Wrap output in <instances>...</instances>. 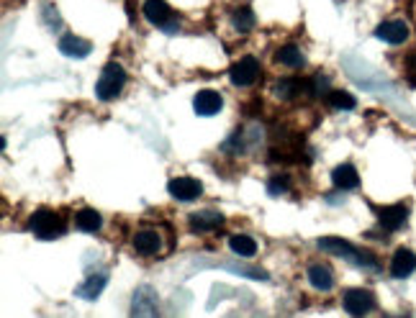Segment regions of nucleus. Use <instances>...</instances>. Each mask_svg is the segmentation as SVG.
Listing matches in <instances>:
<instances>
[{"label":"nucleus","mask_w":416,"mask_h":318,"mask_svg":"<svg viewBox=\"0 0 416 318\" xmlns=\"http://www.w3.org/2000/svg\"><path fill=\"white\" fill-rule=\"evenodd\" d=\"M309 283H311V288H316V290L329 293L332 288H334V275H332V270L327 267V264H311Z\"/></svg>","instance_id":"16"},{"label":"nucleus","mask_w":416,"mask_h":318,"mask_svg":"<svg viewBox=\"0 0 416 318\" xmlns=\"http://www.w3.org/2000/svg\"><path fill=\"white\" fill-rule=\"evenodd\" d=\"M221 224H224V216L219 213V210H198V213L190 216V229L198 231V234H203V231H214Z\"/></svg>","instance_id":"15"},{"label":"nucleus","mask_w":416,"mask_h":318,"mask_svg":"<svg viewBox=\"0 0 416 318\" xmlns=\"http://www.w3.org/2000/svg\"><path fill=\"white\" fill-rule=\"evenodd\" d=\"M60 52L65 57H72V59H85L90 52H93V44L87 39H80V36H75V34H67V36H62L60 39Z\"/></svg>","instance_id":"12"},{"label":"nucleus","mask_w":416,"mask_h":318,"mask_svg":"<svg viewBox=\"0 0 416 318\" xmlns=\"http://www.w3.org/2000/svg\"><path fill=\"white\" fill-rule=\"evenodd\" d=\"M75 224H77V229H80V231H87V234H95V231L101 229L103 218H101V213H98V210H93V208H82V210H77V216H75Z\"/></svg>","instance_id":"20"},{"label":"nucleus","mask_w":416,"mask_h":318,"mask_svg":"<svg viewBox=\"0 0 416 318\" xmlns=\"http://www.w3.org/2000/svg\"><path fill=\"white\" fill-rule=\"evenodd\" d=\"M141 13H144V18H147L152 26L162 28L165 34H177V28H180V21L175 18L173 8H170L165 0H144Z\"/></svg>","instance_id":"2"},{"label":"nucleus","mask_w":416,"mask_h":318,"mask_svg":"<svg viewBox=\"0 0 416 318\" xmlns=\"http://www.w3.org/2000/svg\"><path fill=\"white\" fill-rule=\"evenodd\" d=\"M131 316H157V293L147 285H141L134 293V303H131Z\"/></svg>","instance_id":"10"},{"label":"nucleus","mask_w":416,"mask_h":318,"mask_svg":"<svg viewBox=\"0 0 416 318\" xmlns=\"http://www.w3.org/2000/svg\"><path fill=\"white\" fill-rule=\"evenodd\" d=\"M231 23H234V28L239 34L252 31V28H255V13H252V8H247V6L236 8L234 13H231Z\"/></svg>","instance_id":"22"},{"label":"nucleus","mask_w":416,"mask_h":318,"mask_svg":"<svg viewBox=\"0 0 416 318\" xmlns=\"http://www.w3.org/2000/svg\"><path fill=\"white\" fill-rule=\"evenodd\" d=\"M124 85H126V72H124L121 64L111 62V64L103 67L101 77L95 82V95H98L101 101H114L116 95L124 90Z\"/></svg>","instance_id":"4"},{"label":"nucleus","mask_w":416,"mask_h":318,"mask_svg":"<svg viewBox=\"0 0 416 318\" xmlns=\"http://www.w3.org/2000/svg\"><path fill=\"white\" fill-rule=\"evenodd\" d=\"M268 193L270 195H283V193H288V177L285 175H273L268 180Z\"/></svg>","instance_id":"25"},{"label":"nucleus","mask_w":416,"mask_h":318,"mask_svg":"<svg viewBox=\"0 0 416 318\" xmlns=\"http://www.w3.org/2000/svg\"><path fill=\"white\" fill-rule=\"evenodd\" d=\"M229 249L234 251L236 257H255L257 254V242L247 234H234L229 239Z\"/></svg>","instance_id":"19"},{"label":"nucleus","mask_w":416,"mask_h":318,"mask_svg":"<svg viewBox=\"0 0 416 318\" xmlns=\"http://www.w3.org/2000/svg\"><path fill=\"white\" fill-rule=\"evenodd\" d=\"M376 213H378V224H381L385 231H398L403 224H406V218H409V208L401 203L378 208Z\"/></svg>","instance_id":"8"},{"label":"nucleus","mask_w":416,"mask_h":318,"mask_svg":"<svg viewBox=\"0 0 416 318\" xmlns=\"http://www.w3.org/2000/svg\"><path fill=\"white\" fill-rule=\"evenodd\" d=\"M303 85L301 80H280L278 82V95L280 98H295V95H301Z\"/></svg>","instance_id":"24"},{"label":"nucleus","mask_w":416,"mask_h":318,"mask_svg":"<svg viewBox=\"0 0 416 318\" xmlns=\"http://www.w3.org/2000/svg\"><path fill=\"white\" fill-rule=\"evenodd\" d=\"M275 59L280 62V64H285V67L295 69V67H303V52L295 44H285V47L278 49Z\"/></svg>","instance_id":"21"},{"label":"nucleus","mask_w":416,"mask_h":318,"mask_svg":"<svg viewBox=\"0 0 416 318\" xmlns=\"http://www.w3.org/2000/svg\"><path fill=\"white\" fill-rule=\"evenodd\" d=\"M168 193L175 200H180V203H190V200H195L203 193V185L195 177H173L168 183Z\"/></svg>","instance_id":"6"},{"label":"nucleus","mask_w":416,"mask_h":318,"mask_svg":"<svg viewBox=\"0 0 416 318\" xmlns=\"http://www.w3.org/2000/svg\"><path fill=\"white\" fill-rule=\"evenodd\" d=\"M224 106V98L221 93H216V90H201V93L193 98V108L198 115H203V118H208V115L219 113Z\"/></svg>","instance_id":"11"},{"label":"nucleus","mask_w":416,"mask_h":318,"mask_svg":"<svg viewBox=\"0 0 416 318\" xmlns=\"http://www.w3.org/2000/svg\"><path fill=\"white\" fill-rule=\"evenodd\" d=\"M229 77H231L236 88H249V85H255L260 80V62L255 57H244L229 69Z\"/></svg>","instance_id":"5"},{"label":"nucleus","mask_w":416,"mask_h":318,"mask_svg":"<svg viewBox=\"0 0 416 318\" xmlns=\"http://www.w3.org/2000/svg\"><path fill=\"white\" fill-rule=\"evenodd\" d=\"M376 308V295L363 288H355V290L344 293V311L352 313V316H365Z\"/></svg>","instance_id":"7"},{"label":"nucleus","mask_w":416,"mask_h":318,"mask_svg":"<svg viewBox=\"0 0 416 318\" xmlns=\"http://www.w3.org/2000/svg\"><path fill=\"white\" fill-rule=\"evenodd\" d=\"M316 246H319L322 251H327V254H334V257H342V259H349V262L365 264V267H378L376 259L370 257V254H365V251H360L357 246H352L347 239L322 237L319 242H316Z\"/></svg>","instance_id":"1"},{"label":"nucleus","mask_w":416,"mask_h":318,"mask_svg":"<svg viewBox=\"0 0 416 318\" xmlns=\"http://www.w3.org/2000/svg\"><path fill=\"white\" fill-rule=\"evenodd\" d=\"M329 103L334 106V108H339V110H352L357 106L355 98H352L349 93H344V90H332V93H329Z\"/></svg>","instance_id":"23"},{"label":"nucleus","mask_w":416,"mask_h":318,"mask_svg":"<svg viewBox=\"0 0 416 318\" xmlns=\"http://www.w3.org/2000/svg\"><path fill=\"white\" fill-rule=\"evenodd\" d=\"M106 283H108L106 275H90L85 283L75 288V295H77V298H82V300H95L103 293Z\"/></svg>","instance_id":"17"},{"label":"nucleus","mask_w":416,"mask_h":318,"mask_svg":"<svg viewBox=\"0 0 416 318\" xmlns=\"http://www.w3.org/2000/svg\"><path fill=\"white\" fill-rule=\"evenodd\" d=\"M131 244H134V249L139 251L141 257H155L157 251L162 249V237H160V231H155V229H141L134 234Z\"/></svg>","instance_id":"9"},{"label":"nucleus","mask_w":416,"mask_h":318,"mask_svg":"<svg viewBox=\"0 0 416 318\" xmlns=\"http://www.w3.org/2000/svg\"><path fill=\"white\" fill-rule=\"evenodd\" d=\"M416 270V254L411 249H398L390 259V275L393 278H409L411 272Z\"/></svg>","instance_id":"14"},{"label":"nucleus","mask_w":416,"mask_h":318,"mask_svg":"<svg viewBox=\"0 0 416 318\" xmlns=\"http://www.w3.org/2000/svg\"><path fill=\"white\" fill-rule=\"evenodd\" d=\"M406 72H409V77L416 82V55H411L409 59H406Z\"/></svg>","instance_id":"26"},{"label":"nucleus","mask_w":416,"mask_h":318,"mask_svg":"<svg viewBox=\"0 0 416 318\" xmlns=\"http://www.w3.org/2000/svg\"><path fill=\"white\" fill-rule=\"evenodd\" d=\"M376 36L381 41H388V44H403L409 39V26L403 21H383L376 28Z\"/></svg>","instance_id":"13"},{"label":"nucleus","mask_w":416,"mask_h":318,"mask_svg":"<svg viewBox=\"0 0 416 318\" xmlns=\"http://www.w3.org/2000/svg\"><path fill=\"white\" fill-rule=\"evenodd\" d=\"M31 231H34V237L41 239V242H52V239L65 234V218L49 208H39L31 216Z\"/></svg>","instance_id":"3"},{"label":"nucleus","mask_w":416,"mask_h":318,"mask_svg":"<svg viewBox=\"0 0 416 318\" xmlns=\"http://www.w3.org/2000/svg\"><path fill=\"white\" fill-rule=\"evenodd\" d=\"M332 183L336 185L339 190H352L360 185V175L352 164H339V167L332 172Z\"/></svg>","instance_id":"18"}]
</instances>
